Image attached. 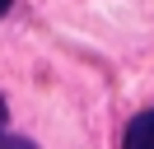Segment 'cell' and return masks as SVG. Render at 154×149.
<instances>
[{
    "instance_id": "6da1fadb",
    "label": "cell",
    "mask_w": 154,
    "mask_h": 149,
    "mask_svg": "<svg viewBox=\"0 0 154 149\" xmlns=\"http://www.w3.org/2000/svg\"><path fill=\"white\" fill-rule=\"evenodd\" d=\"M126 149H154V112H140L126 126Z\"/></svg>"
},
{
    "instance_id": "3957f363",
    "label": "cell",
    "mask_w": 154,
    "mask_h": 149,
    "mask_svg": "<svg viewBox=\"0 0 154 149\" xmlns=\"http://www.w3.org/2000/svg\"><path fill=\"white\" fill-rule=\"evenodd\" d=\"M5 117H10V107H5V93H0V130H5Z\"/></svg>"
},
{
    "instance_id": "7a4b0ae2",
    "label": "cell",
    "mask_w": 154,
    "mask_h": 149,
    "mask_svg": "<svg viewBox=\"0 0 154 149\" xmlns=\"http://www.w3.org/2000/svg\"><path fill=\"white\" fill-rule=\"evenodd\" d=\"M0 149H38V144L23 140V135H5V130H0Z\"/></svg>"
},
{
    "instance_id": "277c9868",
    "label": "cell",
    "mask_w": 154,
    "mask_h": 149,
    "mask_svg": "<svg viewBox=\"0 0 154 149\" xmlns=\"http://www.w3.org/2000/svg\"><path fill=\"white\" fill-rule=\"evenodd\" d=\"M5 9H10V0H0V14H5Z\"/></svg>"
}]
</instances>
